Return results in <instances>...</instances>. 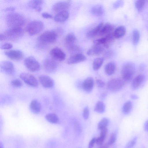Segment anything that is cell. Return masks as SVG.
Returning <instances> with one entry per match:
<instances>
[{
  "mask_svg": "<svg viewBox=\"0 0 148 148\" xmlns=\"http://www.w3.org/2000/svg\"><path fill=\"white\" fill-rule=\"evenodd\" d=\"M108 133L107 128L101 130L99 136L96 138V143L98 145L102 144L105 139Z\"/></svg>",
  "mask_w": 148,
  "mask_h": 148,
  "instance_id": "obj_29",
  "label": "cell"
},
{
  "mask_svg": "<svg viewBox=\"0 0 148 148\" xmlns=\"http://www.w3.org/2000/svg\"><path fill=\"white\" fill-rule=\"evenodd\" d=\"M91 11L93 14L97 16H101L104 12L103 7L99 4L94 6L92 8Z\"/></svg>",
  "mask_w": 148,
  "mask_h": 148,
  "instance_id": "obj_28",
  "label": "cell"
},
{
  "mask_svg": "<svg viewBox=\"0 0 148 148\" xmlns=\"http://www.w3.org/2000/svg\"><path fill=\"white\" fill-rule=\"evenodd\" d=\"M103 25V23H100L93 28L88 31L86 33V36L88 37L91 38L95 37L97 34H99Z\"/></svg>",
  "mask_w": 148,
  "mask_h": 148,
  "instance_id": "obj_21",
  "label": "cell"
},
{
  "mask_svg": "<svg viewBox=\"0 0 148 148\" xmlns=\"http://www.w3.org/2000/svg\"><path fill=\"white\" fill-rule=\"evenodd\" d=\"M89 112L88 107L86 106L84 109L83 112V116L84 118L86 119H87L89 117Z\"/></svg>",
  "mask_w": 148,
  "mask_h": 148,
  "instance_id": "obj_41",
  "label": "cell"
},
{
  "mask_svg": "<svg viewBox=\"0 0 148 148\" xmlns=\"http://www.w3.org/2000/svg\"><path fill=\"white\" fill-rule=\"evenodd\" d=\"M76 40V37L73 33H70L68 34L64 39L65 44L66 47L75 44Z\"/></svg>",
  "mask_w": 148,
  "mask_h": 148,
  "instance_id": "obj_24",
  "label": "cell"
},
{
  "mask_svg": "<svg viewBox=\"0 0 148 148\" xmlns=\"http://www.w3.org/2000/svg\"><path fill=\"white\" fill-rule=\"evenodd\" d=\"M11 84L13 87L15 88H20L23 85L21 81L18 79H14L11 82Z\"/></svg>",
  "mask_w": 148,
  "mask_h": 148,
  "instance_id": "obj_39",
  "label": "cell"
},
{
  "mask_svg": "<svg viewBox=\"0 0 148 148\" xmlns=\"http://www.w3.org/2000/svg\"><path fill=\"white\" fill-rule=\"evenodd\" d=\"M5 20L7 24L10 28L22 27L25 22L24 16L16 12L8 13L6 16Z\"/></svg>",
  "mask_w": 148,
  "mask_h": 148,
  "instance_id": "obj_1",
  "label": "cell"
},
{
  "mask_svg": "<svg viewBox=\"0 0 148 148\" xmlns=\"http://www.w3.org/2000/svg\"><path fill=\"white\" fill-rule=\"evenodd\" d=\"M0 39L1 40H5V38L3 33L0 34Z\"/></svg>",
  "mask_w": 148,
  "mask_h": 148,
  "instance_id": "obj_50",
  "label": "cell"
},
{
  "mask_svg": "<svg viewBox=\"0 0 148 148\" xmlns=\"http://www.w3.org/2000/svg\"><path fill=\"white\" fill-rule=\"evenodd\" d=\"M43 3L42 0H31L29 2L28 5L30 8L35 9L37 11L40 12L42 10L41 5Z\"/></svg>",
  "mask_w": 148,
  "mask_h": 148,
  "instance_id": "obj_23",
  "label": "cell"
},
{
  "mask_svg": "<svg viewBox=\"0 0 148 148\" xmlns=\"http://www.w3.org/2000/svg\"><path fill=\"white\" fill-rule=\"evenodd\" d=\"M24 64L26 68L31 72H37L40 69L39 62L32 56H29L26 58L24 61Z\"/></svg>",
  "mask_w": 148,
  "mask_h": 148,
  "instance_id": "obj_6",
  "label": "cell"
},
{
  "mask_svg": "<svg viewBox=\"0 0 148 148\" xmlns=\"http://www.w3.org/2000/svg\"><path fill=\"white\" fill-rule=\"evenodd\" d=\"M42 15L43 17L46 18H51L53 17L51 14L46 12H44L42 13Z\"/></svg>",
  "mask_w": 148,
  "mask_h": 148,
  "instance_id": "obj_47",
  "label": "cell"
},
{
  "mask_svg": "<svg viewBox=\"0 0 148 148\" xmlns=\"http://www.w3.org/2000/svg\"><path fill=\"white\" fill-rule=\"evenodd\" d=\"M104 42V37L97 39L93 41L94 45H103Z\"/></svg>",
  "mask_w": 148,
  "mask_h": 148,
  "instance_id": "obj_42",
  "label": "cell"
},
{
  "mask_svg": "<svg viewBox=\"0 0 148 148\" xmlns=\"http://www.w3.org/2000/svg\"><path fill=\"white\" fill-rule=\"evenodd\" d=\"M113 55V52L110 50H108L105 53L104 55L105 58H110Z\"/></svg>",
  "mask_w": 148,
  "mask_h": 148,
  "instance_id": "obj_46",
  "label": "cell"
},
{
  "mask_svg": "<svg viewBox=\"0 0 148 148\" xmlns=\"http://www.w3.org/2000/svg\"><path fill=\"white\" fill-rule=\"evenodd\" d=\"M105 106L103 102L101 101H99L96 103L94 110L98 113H102L105 112Z\"/></svg>",
  "mask_w": 148,
  "mask_h": 148,
  "instance_id": "obj_31",
  "label": "cell"
},
{
  "mask_svg": "<svg viewBox=\"0 0 148 148\" xmlns=\"http://www.w3.org/2000/svg\"><path fill=\"white\" fill-rule=\"evenodd\" d=\"M5 55L9 58L16 60L21 59L23 56V52L18 49H12L5 51Z\"/></svg>",
  "mask_w": 148,
  "mask_h": 148,
  "instance_id": "obj_14",
  "label": "cell"
},
{
  "mask_svg": "<svg viewBox=\"0 0 148 148\" xmlns=\"http://www.w3.org/2000/svg\"><path fill=\"white\" fill-rule=\"evenodd\" d=\"M45 118L49 122L53 124L57 123L59 120L58 116L54 113H49L47 114L45 116Z\"/></svg>",
  "mask_w": 148,
  "mask_h": 148,
  "instance_id": "obj_30",
  "label": "cell"
},
{
  "mask_svg": "<svg viewBox=\"0 0 148 148\" xmlns=\"http://www.w3.org/2000/svg\"><path fill=\"white\" fill-rule=\"evenodd\" d=\"M69 16V12L67 10H65L58 12L55 15L54 19L57 22H63L67 20Z\"/></svg>",
  "mask_w": 148,
  "mask_h": 148,
  "instance_id": "obj_20",
  "label": "cell"
},
{
  "mask_svg": "<svg viewBox=\"0 0 148 148\" xmlns=\"http://www.w3.org/2000/svg\"><path fill=\"white\" fill-rule=\"evenodd\" d=\"M144 0H137L135 3V6L138 12H141L143 10L145 4Z\"/></svg>",
  "mask_w": 148,
  "mask_h": 148,
  "instance_id": "obj_36",
  "label": "cell"
},
{
  "mask_svg": "<svg viewBox=\"0 0 148 148\" xmlns=\"http://www.w3.org/2000/svg\"><path fill=\"white\" fill-rule=\"evenodd\" d=\"M86 57L82 53H79L71 55L67 60L69 64H73L85 61Z\"/></svg>",
  "mask_w": 148,
  "mask_h": 148,
  "instance_id": "obj_15",
  "label": "cell"
},
{
  "mask_svg": "<svg viewBox=\"0 0 148 148\" xmlns=\"http://www.w3.org/2000/svg\"><path fill=\"white\" fill-rule=\"evenodd\" d=\"M137 140V136L134 137L127 143L125 148H133L136 144Z\"/></svg>",
  "mask_w": 148,
  "mask_h": 148,
  "instance_id": "obj_38",
  "label": "cell"
},
{
  "mask_svg": "<svg viewBox=\"0 0 148 148\" xmlns=\"http://www.w3.org/2000/svg\"><path fill=\"white\" fill-rule=\"evenodd\" d=\"M140 38V34L136 29L134 30L132 32V41L134 45H136L138 42Z\"/></svg>",
  "mask_w": 148,
  "mask_h": 148,
  "instance_id": "obj_35",
  "label": "cell"
},
{
  "mask_svg": "<svg viewBox=\"0 0 148 148\" xmlns=\"http://www.w3.org/2000/svg\"><path fill=\"white\" fill-rule=\"evenodd\" d=\"M58 36L57 33L54 31H47L39 36L38 40L43 44L53 43L56 41Z\"/></svg>",
  "mask_w": 148,
  "mask_h": 148,
  "instance_id": "obj_3",
  "label": "cell"
},
{
  "mask_svg": "<svg viewBox=\"0 0 148 148\" xmlns=\"http://www.w3.org/2000/svg\"><path fill=\"white\" fill-rule=\"evenodd\" d=\"M109 122V119L106 118H103L99 123L97 128L99 130H101L107 128Z\"/></svg>",
  "mask_w": 148,
  "mask_h": 148,
  "instance_id": "obj_33",
  "label": "cell"
},
{
  "mask_svg": "<svg viewBox=\"0 0 148 148\" xmlns=\"http://www.w3.org/2000/svg\"><path fill=\"white\" fill-rule=\"evenodd\" d=\"M29 108L30 111L33 113L38 114L41 111V106L38 100L34 99L30 103Z\"/></svg>",
  "mask_w": 148,
  "mask_h": 148,
  "instance_id": "obj_18",
  "label": "cell"
},
{
  "mask_svg": "<svg viewBox=\"0 0 148 148\" xmlns=\"http://www.w3.org/2000/svg\"><path fill=\"white\" fill-rule=\"evenodd\" d=\"M70 6L69 1H60L54 4L52 6V9L53 11L59 12L67 10Z\"/></svg>",
  "mask_w": 148,
  "mask_h": 148,
  "instance_id": "obj_12",
  "label": "cell"
},
{
  "mask_svg": "<svg viewBox=\"0 0 148 148\" xmlns=\"http://www.w3.org/2000/svg\"><path fill=\"white\" fill-rule=\"evenodd\" d=\"M39 81L42 86L47 88H51L55 84L54 82L51 77L45 75H42L39 77Z\"/></svg>",
  "mask_w": 148,
  "mask_h": 148,
  "instance_id": "obj_13",
  "label": "cell"
},
{
  "mask_svg": "<svg viewBox=\"0 0 148 148\" xmlns=\"http://www.w3.org/2000/svg\"><path fill=\"white\" fill-rule=\"evenodd\" d=\"M145 78V76L143 74H139L136 76L132 83V88L134 89H137L143 83Z\"/></svg>",
  "mask_w": 148,
  "mask_h": 148,
  "instance_id": "obj_19",
  "label": "cell"
},
{
  "mask_svg": "<svg viewBox=\"0 0 148 148\" xmlns=\"http://www.w3.org/2000/svg\"><path fill=\"white\" fill-rule=\"evenodd\" d=\"M24 30L22 27L10 28L6 30L3 33L6 40H16L23 35Z\"/></svg>",
  "mask_w": 148,
  "mask_h": 148,
  "instance_id": "obj_2",
  "label": "cell"
},
{
  "mask_svg": "<svg viewBox=\"0 0 148 148\" xmlns=\"http://www.w3.org/2000/svg\"><path fill=\"white\" fill-rule=\"evenodd\" d=\"M43 64L45 70L49 73L54 72L57 67V63L55 60L50 58L45 59Z\"/></svg>",
  "mask_w": 148,
  "mask_h": 148,
  "instance_id": "obj_9",
  "label": "cell"
},
{
  "mask_svg": "<svg viewBox=\"0 0 148 148\" xmlns=\"http://www.w3.org/2000/svg\"><path fill=\"white\" fill-rule=\"evenodd\" d=\"M116 139V135L115 133H112L110 136V138L108 142V144L111 145L115 142Z\"/></svg>",
  "mask_w": 148,
  "mask_h": 148,
  "instance_id": "obj_40",
  "label": "cell"
},
{
  "mask_svg": "<svg viewBox=\"0 0 148 148\" xmlns=\"http://www.w3.org/2000/svg\"><path fill=\"white\" fill-rule=\"evenodd\" d=\"M43 23L41 21L33 20L28 24L26 27V30L29 34L34 35L40 32L43 29Z\"/></svg>",
  "mask_w": 148,
  "mask_h": 148,
  "instance_id": "obj_5",
  "label": "cell"
},
{
  "mask_svg": "<svg viewBox=\"0 0 148 148\" xmlns=\"http://www.w3.org/2000/svg\"><path fill=\"white\" fill-rule=\"evenodd\" d=\"M114 29V27L111 24L107 23L103 25L100 32L99 35H106L112 33Z\"/></svg>",
  "mask_w": 148,
  "mask_h": 148,
  "instance_id": "obj_22",
  "label": "cell"
},
{
  "mask_svg": "<svg viewBox=\"0 0 148 148\" xmlns=\"http://www.w3.org/2000/svg\"><path fill=\"white\" fill-rule=\"evenodd\" d=\"M66 48L71 55L81 53L82 50L81 48L75 44L69 46Z\"/></svg>",
  "mask_w": 148,
  "mask_h": 148,
  "instance_id": "obj_32",
  "label": "cell"
},
{
  "mask_svg": "<svg viewBox=\"0 0 148 148\" xmlns=\"http://www.w3.org/2000/svg\"><path fill=\"white\" fill-rule=\"evenodd\" d=\"M0 148H3V146L2 143L0 142Z\"/></svg>",
  "mask_w": 148,
  "mask_h": 148,
  "instance_id": "obj_52",
  "label": "cell"
},
{
  "mask_svg": "<svg viewBox=\"0 0 148 148\" xmlns=\"http://www.w3.org/2000/svg\"><path fill=\"white\" fill-rule=\"evenodd\" d=\"M132 103L130 101H127L124 104L123 107V111L125 114L128 113L131 109Z\"/></svg>",
  "mask_w": 148,
  "mask_h": 148,
  "instance_id": "obj_37",
  "label": "cell"
},
{
  "mask_svg": "<svg viewBox=\"0 0 148 148\" xmlns=\"http://www.w3.org/2000/svg\"><path fill=\"white\" fill-rule=\"evenodd\" d=\"M50 53L53 59L58 61H63L66 57L65 53L60 48L57 47L52 49Z\"/></svg>",
  "mask_w": 148,
  "mask_h": 148,
  "instance_id": "obj_11",
  "label": "cell"
},
{
  "mask_svg": "<svg viewBox=\"0 0 148 148\" xmlns=\"http://www.w3.org/2000/svg\"><path fill=\"white\" fill-rule=\"evenodd\" d=\"M104 61L103 58H95L93 63V68L95 70H98L101 66Z\"/></svg>",
  "mask_w": 148,
  "mask_h": 148,
  "instance_id": "obj_34",
  "label": "cell"
},
{
  "mask_svg": "<svg viewBox=\"0 0 148 148\" xmlns=\"http://www.w3.org/2000/svg\"><path fill=\"white\" fill-rule=\"evenodd\" d=\"M12 45L10 43L5 42L1 46V48L2 49H9L12 48Z\"/></svg>",
  "mask_w": 148,
  "mask_h": 148,
  "instance_id": "obj_44",
  "label": "cell"
},
{
  "mask_svg": "<svg viewBox=\"0 0 148 148\" xmlns=\"http://www.w3.org/2000/svg\"><path fill=\"white\" fill-rule=\"evenodd\" d=\"M96 83L98 87L100 88H103L105 84V82L103 80L99 79L96 80Z\"/></svg>",
  "mask_w": 148,
  "mask_h": 148,
  "instance_id": "obj_43",
  "label": "cell"
},
{
  "mask_svg": "<svg viewBox=\"0 0 148 148\" xmlns=\"http://www.w3.org/2000/svg\"><path fill=\"white\" fill-rule=\"evenodd\" d=\"M104 42L103 46L106 48H108L114 41L115 38L113 33H110L105 36L104 37Z\"/></svg>",
  "mask_w": 148,
  "mask_h": 148,
  "instance_id": "obj_27",
  "label": "cell"
},
{
  "mask_svg": "<svg viewBox=\"0 0 148 148\" xmlns=\"http://www.w3.org/2000/svg\"><path fill=\"white\" fill-rule=\"evenodd\" d=\"M20 77L27 85L32 87H36L38 84L36 78L32 75L26 72L22 73Z\"/></svg>",
  "mask_w": 148,
  "mask_h": 148,
  "instance_id": "obj_7",
  "label": "cell"
},
{
  "mask_svg": "<svg viewBox=\"0 0 148 148\" xmlns=\"http://www.w3.org/2000/svg\"><path fill=\"white\" fill-rule=\"evenodd\" d=\"M15 9V7L13 6L8 7L4 9L5 11H13Z\"/></svg>",
  "mask_w": 148,
  "mask_h": 148,
  "instance_id": "obj_48",
  "label": "cell"
},
{
  "mask_svg": "<svg viewBox=\"0 0 148 148\" xmlns=\"http://www.w3.org/2000/svg\"><path fill=\"white\" fill-rule=\"evenodd\" d=\"M106 95V93L105 92L102 93L101 95V97L102 98H104Z\"/></svg>",
  "mask_w": 148,
  "mask_h": 148,
  "instance_id": "obj_51",
  "label": "cell"
},
{
  "mask_svg": "<svg viewBox=\"0 0 148 148\" xmlns=\"http://www.w3.org/2000/svg\"><path fill=\"white\" fill-rule=\"evenodd\" d=\"M94 85V81L93 78L91 77L86 78L83 82L82 88L86 92L90 93L93 90Z\"/></svg>",
  "mask_w": 148,
  "mask_h": 148,
  "instance_id": "obj_16",
  "label": "cell"
},
{
  "mask_svg": "<svg viewBox=\"0 0 148 148\" xmlns=\"http://www.w3.org/2000/svg\"><path fill=\"white\" fill-rule=\"evenodd\" d=\"M135 73L134 66L131 63L125 64L123 67L121 71L122 77L124 81H129L133 77Z\"/></svg>",
  "mask_w": 148,
  "mask_h": 148,
  "instance_id": "obj_4",
  "label": "cell"
},
{
  "mask_svg": "<svg viewBox=\"0 0 148 148\" xmlns=\"http://www.w3.org/2000/svg\"><path fill=\"white\" fill-rule=\"evenodd\" d=\"M96 138H94L90 140L88 145V148H93L95 144L96 143Z\"/></svg>",
  "mask_w": 148,
  "mask_h": 148,
  "instance_id": "obj_45",
  "label": "cell"
},
{
  "mask_svg": "<svg viewBox=\"0 0 148 148\" xmlns=\"http://www.w3.org/2000/svg\"><path fill=\"white\" fill-rule=\"evenodd\" d=\"M103 50L104 49L101 45H94L88 50L87 54L88 56L99 55L103 52Z\"/></svg>",
  "mask_w": 148,
  "mask_h": 148,
  "instance_id": "obj_17",
  "label": "cell"
},
{
  "mask_svg": "<svg viewBox=\"0 0 148 148\" xmlns=\"http://www.w3.org/2000/svg\"><path fill=\"white\" fill-rule=\"evenodd\" d=\"M126 32L125 28L123 26H121L117 27L115 29L113 34L115 38H119L125 35Z\"/></svg>",
  "mask_w": 148,
  "mask_h": 148,
  "instance_id": "obj_26",
  "label": "cell"
},
{
  "mask_svg": "<svg viewBox=\"0 0 148 148\" xmlns=\"http://www.w3.org/2000/svg\"><path fill=\"white\" fill-rule=\"evenodd\" d=\"M124 85V83L122 80L118 78H114L108 82L107 87L109 90L115 92L122 88Z\"/></svg>",
  "mask_w": 148,
  "mask_h": 148,
  "instance_id": "obj_8",
  "label": "cell"
},
{
  "mask_svg": "<svg viewBox=\"0 0 148 148\" xmlns=\"http://www.w3.org/2000/svg\"><path fill=\"white\" fill-rule=\"evenodd\" d=\"M116 69V65L114 62H110L107 63L105 67V71L106 74L109 75L112 74Z\"/></svg>",
  "mask_w": 148,
  "mask_h": 148,
  "instance_id": "obj_25",
  "label": "cell"
},
{
  "mask_svg": "<svg viewBox=\"0 0 148 148\" xmlns=\"http://www.w3.org/2000/svg\"><path fill=\"white\" fill-rule=\"evenodd\" d=\"M144 130L147 132H148V120L145 123L144 125Z\"/></svg>",
  "mask_w": 148,
  "mask_h": 148,
  "instance_id": "obj_49",
  "label": "cell"
},
{
  "mask_svg": "<svg viewBox=\"0 0 148 148\" xmlns=\"http://www.w3.org/2000/svg\"><path fill=\"white\" fill-rule=\"evenodd\" d=\"M0 68L3 72L8 75H12L15 72V69L13 63L9 61H4L0 64Z\"/></svg>",
  "mask_w": 148,
  "mask_h": 148,
  "instance_id": "obj_10",
  "label": "cell"
}]
</instances>
